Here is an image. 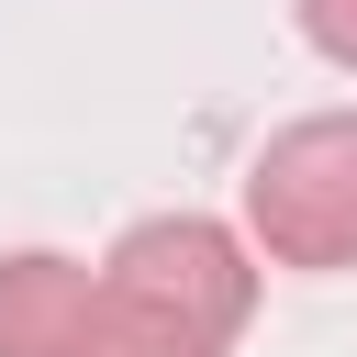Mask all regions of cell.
<instances>
[{"label":"cell","instance_id":"6da1fadb","mask_svg":"<svg viewBox=\"0 0 357 357\" xmlns=\"http://www.w3.org/2000/svg\"><path fill=\"white\" fill-rule=\"evenodd\" d=\"M100 290L123 312H145V324H167V335L223 357L245 335V312H257V245L234 223H212V212H145V223L112 234Z\"/></svg>","mask_w":357,"mask_h":357},{"label":"cell","instance_id":"7a4b0ae2","mask_svg":"<svg viewBox=\"0 0 357 357\" xmlns=\"http://www.w3.org/2000/svg\"><path fill=\"white\" fill-rule=\"evenodd\" d=\"M245 245L268 268H357V112H301L245 167Z\"/></svg>","mask_w":357,"mask_h":357},{"label":"cell","instance_id":"3957f363","mask_svg":"<svg viewBox=\"0 0 357 357\" xmlns=\"http://www.w3.org/2000/svg\"><path fill=\"white\" fill-rule=\"evenodd\" d=\"M89 335H100V268L56 245L0 257V357H89Z\"/></svg>","mask_w":357,"mask_h":357},{"label":"cell","instance_id":"277c9868","mask_svg":"<svg viewBox=\"0 0 357 357\" xmlns=\"http://www.w3.org/2000/svg\"><path fill=\"white\" fill-rule=\"evenodd\" d=\"M89 357H212V346L167 335V324H145V312H123V301L100 290V335H89Z\"/></svg>","mask_w":357,"mask_h":357},{"label":"cell","instance_id":"5b68a950","mask_svg":"<svg viewBox=\"0 0 357 357\" xmlns=\"http://www.w3.org/2000/svg\"><path fill=\"white\" fill-rule=\"evenodd\" d=\"M290 22H301V45H312L324 67L357 78V0H290Z\"/></svg>","mask_w":357,"mask_h":357}]
</instances>
